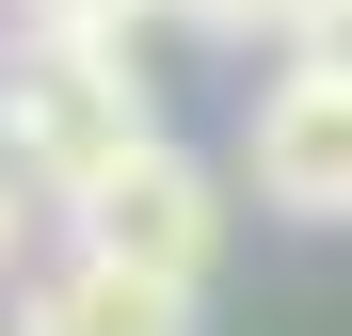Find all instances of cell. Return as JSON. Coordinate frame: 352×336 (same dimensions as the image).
Wrapping results in <instances>:
<instances>
[{
    "label": "cell",
    "mask_w": 352,
    "mask_h": 336,
    "mask_svg": "<svg viewBox=\"0 0 352 336\" xmlns=\"http://www.w3.org/2000/svg\"><path fill=\"white\" fill-rule=\"evenodd\" d=\"M192 320H208V289H160V272L96 256V240H65L16 289V336H192Z\"/></svg>",
    "instance_id": "obj_4"
},
{
    "label": "cell",
    "mask_w": 352,
    "mask_h": 336,
    "mask_svg": "<svg viewBox=\"0 0 352 336\" xmlns=\"http://www.w3.org/2000/svg\"><path fill=\"white\" fill-rule=\"evenodd\" d=\"M160 144V96L129 48H0V160L32 208H96Z\"/></svg>",
    "instance_id": "obj_1"
},
{
    "label": "cell",
    "mask_w": 352,
    "mask_h": 336,
    "mask_svg": "<svg viewBox=\"0 0 352 336\" xmlns=\"http://www.w3.org/2000/svg\"><path fill=\"white\" fill-rule=\"evenodd\" d=\"M288 65H336L352 80V0H305V16H288Z\"/></svg>",
    "instance_id": "obj_7"
},
{
    "label": "cell",
    "mask_w": 352,
    "mask_h": 336,
    "mask_svg": "<svg viewBox=\"0 0 352 336\" xmlns=\"http://www.w3.org/2000/svg\"><path fill=\"white\" fill-rule=\"evenodd\" d=\"M65 240H96V256H129V272H160V289H208V256H224V177L192 144H144L129 177H112L96 208H65Z\"/></svg>",
    "instance_id": "obj_3"
},
{
    "label": "cell",
    "mask_w": 352,
    "mask_h": 336,
    "mask_svg": "<svg viewBox=\"0 0 352 336\" xmlns=\"http://www.w3.org/2000/svg\"><path fill=\"white\" fill-rule=\"evenodd\" d=\"M16 208H32V192H16V160H0V256H16Z\"/></svg>",
    "instance_id": "obj_8"
},
{
    "label": "cell",
    "mask_w": 352,
    "mask_h": 336,
    "mask_svg": "<svg viewBox=\"0 0 352 336\" xmlns=\"http://www.w3.org/2000/svg\"><path fill=\"white\" fill-rule=\"evenodd\" d=\"M0 16H16V48H129L160 0H0Z\"/></svg>",
    "instance_id": "obj_5"
},
{
    "label": "cell",
    "mask_w": 352,
    "mask_h": 336,
    "mask_svg": "<svg viewBox=\"0 0 352 336\" xmlns=\"http://www.w3.org/2000/svg\"><path fill=\"white\" fill-rule=\"evenodd\" d=\"M241 192L288 224H352V80L336 65H272L241 112Z\"/></svg>",
    "instance_id": "obj_2"
},
{
    "label": "cell",
    "mask_w": 352,
    "mask_h": 336,
    "mask_svg": "<svg viewBox=\"0 0 352 336\" xmlns=\"http://www.w3.org/2000/svg\"><path fill=\"white\" fill-rule=\"evenodd\" d=\"M0 336H16V320H0Z\"/></svg>",
    "instance_id": "obj_9"
},
{
    "label": "cell",
    "mask_w": 352,
    "mask_h": 336,
    "mask_svg": "<svg viewBox=\"0 0 352 336\" xmlns=\"http://www.w3.org/2000/svg\"><path fill=\"white\" fill-rule=\"evenodd\" d=\"M176 32H208V48H288V16L305 0H160Z\"/></svg>",
    "instance_id": "obj_6"
}]
</instances>
